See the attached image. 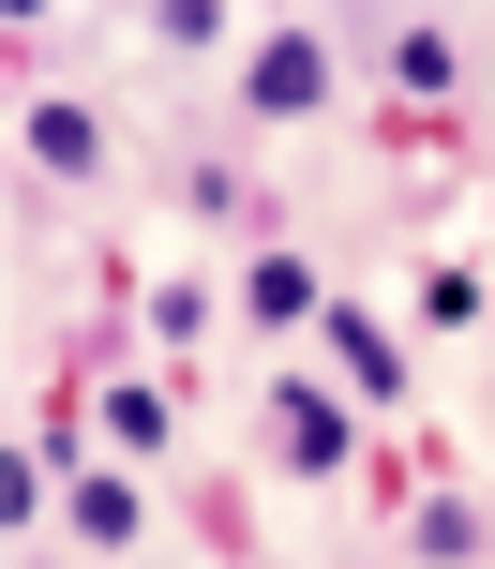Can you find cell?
<instances>
[{"mask_svg": "<svg viewBox=\"0 0 495 569\" xmlns=\"http://www.w3.org/2000/svg\"><path fill=\"white\" fill-rule=\"evenodd\" d=\"M481 345H495V330H481Z\"/></svg>", "mask_w": 495, "mask_h": 569, "instance_id": "13", "label": "cell"}, {"mask_svg": "<svg viewBox=\"0 0 495 569\" xmlns=\"http://www.w3.org/2000/svg\"><path fill=\"white\" fill-rule=\"evenodd\" d=\"M420 315H436V330H495V284L466 256H436V270H420Z\"/></svg>", "mask_w": 495, "mask_h": 569, "instance_id": "11", "label": "cell"}, {"mask_svg": "<svg viewBox=\"0 0 495 569\" xmlns=\"http://www.w3.org/2000/svg\"><path fill=\"white\" fill-rule=\"evenodd\" d=\"M150 46H166V60H210V46H256V30H226L210 0H166V16H150Z\"/></svg>", "mask_w": 495, "mask_h": 569, "instance_id": "12", "label": "cell"}, {"mask_svg": "<svg viewBox=\"0 0 495 569\" xmlns=\"http://www.w3.org/2000/svg\"><path fill=\"white\" fill-rule=\"evenodd\" d=\"M166 196L196 210V226H270V210H286L256 166H240V150H166Z\"/></svg>", "mask_w": 495, "mask_h": 569, "instance_id": "9", "label": "cell"}, {"mask_svg": "<svg viewBox=\"0 0 495 569\" xmlns=\"http://www.w3.org/2000/svg\"><path fill=\"white\" fill-rule=\"evenodd\" d=\"M226 315H240V330H316V315H330V270L300 256V240H256L240 284H226Z\"/></svg>", "mask_w": 495, "mask_h": 569, "instance_id": "7", "label": "cell"}, {"mask_svg": "<svg viewBox=\"0 0 495 569\" xmlns=\"http://www.w3.org/2000/svg\"><path fill=\"white\" fill-rule=\"evenodd\" d=\"M390 555H420V569H495V510L451 495V480H420L406 510H390Z\"/></svg>", "mask_w": 495, "mask_h": 569, "instance_id": "8", "label": "cell"}, {"mask_svg": "<svg viewBox=\"0 0 495 569\" xmlns=\"http://www.w3.org/2000/svg\"><path fill=\"white\" fill-rule=\"evenodd\" d=\"M376 76H390V106H406V120H451V106H466V30H451V16H390Z\"/></svg>", "mask_w": 495, "mask_h": 569, "instance_id": "6", "label": "cell"}, {"mask_svg": "<svg viewBox=\"0 0 495 569\" xmlns=\"http://www.w3.org/2000/svg\"><path fill=\"white\" fill-rule=\"evenodd\" d=\"M16 166H46L60 196H90V180L120 166V150H106V106H90V90H16Z\"/></svg>", "mask_w": 495, "mask_h": 569, "instance_id": "4", "label": "cell"}, {"mask_svg": "<svg viewBox=\"0 0 495 569\" xmlns=\"http://www.w3.org/2000/svg\"><path fill=\"white\" fill-rule=\"evenodd\" d=\"M76 420H90L106 465H166V450H180V390H166V375H90Z\"/></svg>", "mask_w": 495, "mask_h": 569, "instance_id": "5", "label": "cell"}, {"mask_svg": "<svg viewBox=\"0 0 495 569\" xmlns=\"http://www.w3.org/2000/svg\"><path fill=\"white\" fill-rule=\"evenodd\" d=\"M136 330H150V345H210V330H226V284L166 270V284H150V300H136Z\"/></svg>", "mask_w": 495, "mask_h": 569, "instance_id": "10", "label": "cell"}, {"mask_svg": "<svg viewBox=\"0 0 495 569\" xmlns=\"http://www.w3.org/2000/svg\"><path fill=\"white\" fill-rule=\"evenodd\" d=\"M256 435H270V465H286V480H316V495L360 465V405L330 390L316 360H270V390H256Z\"/></svg>", "mask_w": 495, "mask_h": 569, "instance_id": "2", "label": "cell"}, {"mask_svg": "<svg viewBox=\"0 0 495 569\" xmlns=\"http://www.w3.org/2000/svg\"><path fill=\"white\" fill-rule=\"evenodd\" d=\"M226 106H240V136H300V120H330V106H346L330 30H316V16L256 30V46H240V76H226Z\"/></svg>", "mask_w": 495, "mask_h": 569, "instance_id": "1", "label": "cell"}, {"mask_svg": "<svg viewBox=\"0 0 495 569\" xmlns=\"http://www.w3.org/2000/svg\"><path fill=\"white\" fill-rule=\"evenodd\" d=\"M316 375L360 405V420H406L420 405V360H406V330H390L360 284H330V315H316Z\"/></svg>", "mask_w": 495, "mask_h": 569, "instance_id": "3", "label": "cell"}]
</instances>
